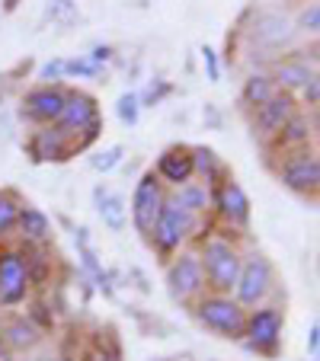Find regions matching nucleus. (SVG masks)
Masks as SVG:
<instances>
[{
  "label": "nucleus",
  "mask_w": 320,
  "mask_h": 361,
  "mask_svg": "<svg viewBox=\"0 0 320 361\" xmlns=\"http://www.w3.org/2000/svg\"><path fill=\"white\" fill-rule=\"evenodd\" d=\"M298 96H301V102H298L301 109H311V112H317V102H320V77H314V80L307 83V87L301 90Z\"/></svg>",
  "instance_id": "33"
},
{
  "label": "nucleus",
  "mask_w": 320,
  "mask_h": 361,
  "mask_svg": "<svg viewBox=\"0 0 320 361\" xmlns=\"http://www.w3.org/2000/svg\"><path fill=\"white\" fill-rule=\"evenodd\" d=\"M221 224V231H244L250 224V195L234 176H225L211 189V214Z\"/></svg>",
  "instance_id": "8"
},
{
  "label": "nucleus",
  "mask_w": 320,
  "mask_h": 361,
  "mask_svg": "<svg viewBox=\"0 0 320 361\" xmlns=\"http://www.w3.org/2000/svg\"><path fill=\"white\" fill-rule=\"evenodd\" d=\"M317 29H320V7H317V0H311V4L298 13V32L317 39Z\"/></svg>",
  "instance_id": "30"
},
{
  "label": "nucleus",
  "mask_w": 320,
  "mask_h": 361,
  "mask_svg": "<svg viewBox=\"0 0 320 361\" xmlns=\"http://www.w3.org/2000/svg\"><path fill=\"white\" fill-rule=\"evenodd\" d=\"M167 93H170V83L157 80V83H150V87L144 90L141 96H138V102H141V109H144V106H154V102H160V99H164Z\"/></svg>",
  "instance_id": "34"
},
{
  "label": "nucleus",
  "mask_w": 320,
  "mask_h": 361,
  "mask_svg": "<svg viewBox=\"0 0 320 361\" xmlns=\"http://www.w3.org/2000/svg\"><path fill=\"white\" fill-rule=\"evenodd\" d=\"M102 68H96L90 58H71L64 61V77H77V80H90V77H100Z\"/></svg>",
  "instance_id": "29"
},
{
  "label": "nucleus",
  "mask_w": 320,
  "mask_h": 361,
  "mask_svg": "<svg viewBox=\"0 0 320 361\" xmlns=\"http://www.w3.org/2000/svg\"><path fill=\"white\" fill-rule=\"evenodd\" d=\"M282 329H285V314L279 304H259L247 310V326L244 342L250 352L256 355H275L282 342Z\"/></svg>",
  "instance_id": "7"
},
{
  "label": "nucleus",
  "mask_w": 320,
  "mask_h": 361,
  "mask_svg": "<svg viewBox=\"0 0 320 361\" xmlns=\"http://www.w3.org/2000/svg\"><path fill=\"white\" fill-rule=\"evenodd\" d=\"M154 361H173V358H154Z\"/></svg>",
  "instance_id": "40"
},
{
  "label": "nucleus",
  "mask_w": 320,
  "mask_h": 361,
  "mask_svg": "<svg viewBox=\"0 0 320 361\" xmlns=\"http://www.w3.org/2000/svg\"><path fill=\"white\" fill-rule=\"evenodd\" d=\"M170 198L198 221H205L211 214V185H205L202 179H189V183L170 189Z\"/></svg>",
  "instance_id": "21"
},
{
  "label": "nucleus",
  "mask_w": 320,
  "mask_h": 361,
  "mask_svg": "<svg viewBox=\"0 0 320 361\" xmlns=\"http://www.w3.org/2000/svg\"><path fill=\"white\" fill-rule=\"evenodd\" d=\"M96 118H100V106H96L93 96L83 93V90H68L64 109H61V116H58L55 125L61 131H68V135L77 141V135H81L90 122H96Z\"/></svg>",
  "instance_id": "17"
},
{
  "label": "nucleus",
  "mask_w": 320,
  "mask_h": 361,
  "mask_svg": "<svg viewBox=\"0 0 320 361\" xmlns=\"http://www.w3.org/2000/svg\"><path fill=\"white\" fill-rule=\"evenodd\" d=\"M295 39V26L282 13H259L253 20L250 42L259 51H285Z\"/></svg>",
  "instance_id": "16"
},
{
  "label": "nucleus",
  "mask_w": 320,
  "mask_h": 361,
  "mask_svg": "<svg viewBox=\"0 0 320 361\" xmlns=\"http://www.w3.org/2000/svg\"><path fill=\"white\" fill-rule=\"evenodd\" d=\"M116 116L122 125H138V116H141V102H138V93H122L116 102Z\"/></svg>",
  "instance_id": "28"
},
{
  "label": "nucleus",
  "mask_w": 320,
  "mask_h": 361,
  "mask_svg": "<svg viewBox=\"0 0 320 361\" xmlns=\"http://www.w3.org/2000/svg\"><path fill=\"white\" fill-rule=\"evenodd\" d=\"M279 93L275 90V83L269 80V74H263V71H256V74H250L244 80V90H240V102H244L247 109H256V106H263L266 99H273V96Z\"/></svg>",
  "instance_id": "25"
},
{
  "label": "nucleus",
  "mask_w": 320,
  "mask_h": 361,
  "mask_svg": "<svg viewBox=\"0 0 320 361\" xmlns=\"http://www.w3.org/2000/svg\"><path fill=\"white\" fill-rule=\"evenodd\" d=\"M23 259H26V275H29V288L45 291L55 281V256L48 252V246H20Z\"/></svg>",
  "instance_id": "22"
},
{
  "label": "nucleus",
  "mask_w": 320,
  "mask_h": 361,
  "mask_svg": "<svg viewBox=\"0 0 320 361\" xmlns=\"http://www.w3.org/2000/svg\"><path fill=\"white\" fill-rule=\"evenodd\" d=\"M64 80V58H52L39 68V83H58Z\"/></svg>",
  "instance_id": "32"
},
{
  "label": "nucleus",
  "mask_w": 320,
  "mask_h": 361,
  "mask_svg": "<svg viewBox=\"0 0 320 361\" xmlns=\"http://www.w3.org/2000/svg\"><path fill=\"white\" fill-rule=\"evenodd\" d=\"M83 361H109V358H102V352H96V348H93V352L83 355Z\"/></svg>",
  "instance_id": "38"
},
{
  "label": "nucleus",
  "mask_w": 320,
  "mask_h": 361,
  "mask_svg": "<svg viewBox=\"0 0 320 361\" xmlns=\"http://www.w3.org/2000/svg\"><path fill=\"white\" fill-rule=\"evenodd\" d=\"M301 147H317V112H311V109L295 112L263 150H266V157H269V164H273V160L285 157V154L301 150Z\"/></svg>",
  "instance_id": "10"
},
{
  "label": "nucleus",
  "mask_w": 320,
  "mask_h": 361,
  "mask_svg": "<svg viewBox=\"0 0 320 361\" xmlns=\"http://www.w3.org/2000/svg\"><path fill=\"white\" fill-rule=\"evenodd\" d=\"M275 291V269L263 252H244L237 281H234L231 298L244 310H253L259 304H269V294Z\"/></svg>",
  "instance_id": "4"
},
{
  "label": "nucleus",
  "mask_w": 320,
  "mask_h": 361,
  "mask_svg": "<svg viewBox=\"0 0 320 361\" xmlns=\"http://www.w3.org/2000/svg\"><path fill=\"white\" fill-rule=\"evenodd\" d=\"M0 352H4V348H0Z\"/></svg>",
  "instance_id": "42"
},
{
  "label": "nucleus",
  "mask_w": 320,
  "mask_h": 361,
  "mask_svg": "<svg viewBox=\"0 0 320 361\" xmlns=\"http://www.w3.org/2000/svg\"><path fill=\"white\" fill-rule=\"evenodd\" d=\"M189 150H192V176L202 179L205 185H211V189H215V185H218L225 176H231V170L225 166V160H221L211 147L196 144V147H189Z\"/></svg>",
  "instance_id": "24"
},
{
  "label": "nucleus",
  "mask_w": 320,
  "mask_h": 361,
  "mask_svg": "<svg viewBox=\"0 0 320 361\" xmlns=\"http://www.w3.org/2000/svg\"><path fill=\"white\" fill-rule=\"evenodd\" d=\"M196 320L202 323L208 333H215L218 339H244V326H247V310L231 298V294H215L205 291L196 304L189 307Z\"/></svg>",
  "instance_id": "3"
},
{
  "label": "nucleus",
  "mask_w": 320,
  "mask_h": 361,
  "mask_svg": "<svg viewBox=\"0 0 320 361\" xmlns=\"http://www.w3.org/2000/svg\"><path fill=\"white\" fill-rule=\"evenodd\" d=\"M109 58H112V48L109 45H96L93 55H90V61H93L96 68H102V61H109Z\"/></svg>",
  "instance_id": "37"
},
{
  "label": "nucleus",
  "mask_w": 320,
  "mask_h": 361,
  "mask_svg": "<svg viewBox=\"0 0 320 361\" xmlns=\"http://www.w3.org/2000/svg\"><path fill=\"white\" fill-rule=\"evenodd\" d=\"M26 150L35 164H64V160H71L77 154V141L58 125H42V128H35L29 135Z\"/></svg>",
  "instance_id": "14"
},
{
  "label": "nucleus",
  "mask_w": 320,
  "mask_h": 361,
  "mask_svg": "<svg viewBox=\"0 0 320 361\" xmlns=\"http://www.w3.org/2000/svg\"><path fill=\"white\" fill-rule=\"evenodd\" d=\"M167 288H170L173 300H179L183 307H192L205 291V272H202V259H198V250L196 246H183L179 252H173L170 259H167Z\"/></svg>",
  "instance_id": "5"
},
{
  "label": "nucleus",
  "mask_w": 320,
  "mask_h": 361,
  "mask_svg": "<svg viewBox=\"0 0 320 361\" xmlns=\"http://www.w3.org/2000/svg\"><path fill=\"white\" fill-rule=\"evenodd\" d=\"M164 202H167V185L154 176V170L144 173V176L135 183L131 204H129L131 224H135L138 233L148 237L150 227H154V221H157V214H160V208H164Z\"/></svg>",
  "instance_id": "11"
},
{
  "label": "nucleus",
  "mask_w": 320,
  "mask_h": 361,
  "mask_svg": "<svg viewBox=\"0 0 320 361\" xmlns=\"http://www.w3.org/2000/svg\"><path fill=\"white\" fill-rule=\"evenodd\" d=\"M314 77H317V68H311L304 61H295V58H285V55L279 61H273V68H269V80L275 83L279 93H288V96L301 93Z\"/></svg>",
  "instance_id": "19"
},
{
  "label": "nucleus",
  "mask_w": 320,
  "mask_h": 361,
  "mask_svg": "<svg viewBox=\"0 0 320 361\" xmlns=\"http://www.w3.org/2000/svg\"><path fill=\"white\" fill-rule=\"evenodd\" d=\"M154 176L167 185V192L177 189V185H183V183H189V179H196L192 176V150L186 147V144H173V147H167L154 164Z\"/></svg>",
  "instance_id": "18"
},
{
  "label": "nucleus",
  "mask_w": 320,
  "mask_h": 361,
  "mask_svg": "<svg viewBox=\"0 0 320 361\" xmlns=\"http://www.w3.org/2000/svg\"><path fill=\"white\" fill-rule=\"evenodd\" d=\"M29 298H32V288H29L23 250L4 243L0 246V307L4 310H16Z\"/></svg>",
  "instance_id": "9"
},
{
  "label": "nucleus",
  "mask_w": 320,
  "mask_h": 361,
  "mask_svg": "<svg viewBox=\"0 0 320 361\" xmlns=\"http://www.w3.org/2000/svg\"><path fill=\"white\" fill-rule=\"evenodd\" d=\"M202 58H205V68H208V80H218L221 71H218V58H215V51H211L208 45L202 48Z\"/></svg>",
  "instance_id": "35"
},
{
  "label": "nucleus",
  "mask_w": 320,
  "mask_h": 361,
  "mask_svg": "<svg viewBox=\"0 0 320 361\" xmlns=\"http://www.w3.org/2000/svg\"><path fill=\"white\" fill-rule=\"evenodd\" d=\"M13 233H20V246H48L52 237H55V227H52V218H48L42 208L23 204Z\"/></svg>",
  "instance_id": "20"
},
{
  "label": "nucleus",
  "mask_w": 320,
  "mask_h": 361,
  "mask_svg": "<svg viewBox=\"0 0 320 361\" xmlns=\"http://www.w3.org/2000/svg\"><path fill=\"white\" fill-rule=\"evenodd\" d=\"M0 361H23L20 355H13V352H0Z\"/></svg>",
  "instance_id": "39"
},
{
  "label": "nucleus",
  "mask_w": 320,
  "mask_h": 361,
  "mask_svg": "<svg viewBox=\"0 0 320 361\" xmlns=\"http://www.w3.org/2000/svg\"><path fill=\"white\" fill-rule=\"evenodd\" d=\"M23 198L20 192L13 189H0V243L16 231V221H20V212H23Z\"/></svg>",
  "instance_id": "26"
},
{
  "label": "nucleus",
  "mask_w": 320,
  "mask_h": 361,
  "mask_svg": "<svg viewBox=\"0 0 320 361\" xmlns=\"http://www.w3.org/2000/svg\"><path fill=\"white\" fill-rule=\"evenodd\" d=\"M64 99H68V87L61 83H35L32 90H26L23 96V118L32 122L35 128L42 125H55L58 116L64 109Z\"/></svg>",
  "instance_id": "12"
},
{
  "label": "nucleus",
  "mask_w": 320,
  "mask_h": 361,
  "mask_svg": "<svg viewBox=\"0 0 320 361\" xmlns=\"http://www.w3.org/2000/svg\"><path fill=\"white\" fill-rule=\"evenodd\" d=\"M198 259H202L205 285L215 294H231L234 281H237L240 262H244V250H240L234 231H211L196 243Z\"/></svg>",
  "instance_id": "1"
},
{
  "label": "nucleus",
  "mask_w": 320,
  "mask_h": 361,
  "mask_svg": "<svg viewBox=\"0 0 320 361\" xmlns=\"http://www.w3.org/2000/svg\"><path fill=\"white\" fill-rule=\"evenodd\" d=\"M198 227H202V221L192 218L189 212H183L170 198V192H167V202H164V208H160V214H157L148 240L160 259H170L173 252H179L183 246H189L192 240H196Z\"/></svg>",
  "instance_id": "2"
},
{
  "label": "nucleus",
  "mask_w": 320,
  "mask_h": 361,
  "mask_svg": "<svg viewBox=\"0 0 320 361\" xmlns=\"http://www.w3.org/2000/svg\"><path fill=\"white\" fill-rule=\"evenodd\" d=\"M122 157H125V147L122 144H112V147L93 154V157H90V166H93L96 173H112L119 164H122Z\"/></svg>",
  "instance_id": "27"
},
{
  "label": "nucleus",
  "mask_w": 320,
  "mask_h": 361,
  "mask_svg": "<svg viewBox=\"0 0 320 361\" xmlns=\"http://www.w3.org/2000/svg\"><path fill=\"white\" fill-rule=\"evenodd\" d=\"M311 361H317V358H311Z\"/></svg>",
  "instance_id": "41"
},
{
  "label": "nucleus",
  "mask_w": 320,
  "mask_h": 361,
  "mask_svg": "<svg viewBox=\"0 0 320 361\" xmlns=\"http://www.w3.org/2000/svg\"><path fill=\"white\" fill-rule=\"evenodd\" d=\"M298 109H301V106H298V99H295V96L275 93L273 99H266L263 106H256V109H253V116H250L253 137H256V141L266 147V144H269L282 131V125H285Z\"/></svg>",
  "instance_id": "13"
},
{
  "label": "nucleus",
  "mask_w": 320,
  "mask_h": 361,
  "mask_svg": "<svg viewBox=\"0 0 320 361\" xmlns=\"http://www.w3.org/2000/svg\"><path fill=\"white\" fill-rule=\"evenodd\" d=\"M74 13H77L74 0H48V16H52V20L68 23V20H74Z\"/></svg>",
  "instance_id": "31"
},
{
  "label": "nucleus",
  "mask_w": 320,
  "mask_h": 361,
  "mask_svg": "<svg viewBox=\"0 0 320 361\" xmlns=\"http://www.w3.org/2000/svg\"><path fill=\"white\" fill-rule=\"evenodd\" d=\"M93 202H96V212H100L102 224L109 227L112 233L125 231V224H129V204H125V198L119 192H109L106 185H96Z\"/></svg>",
  "instance_id": "23"
},
{
  "label": "nucleus",
  "mask_w": 320,
  "mask_h": 361,
  "mask_svg": "<svg viewBox=\"0 0 320 361\" xmlns=\"http://www.w3.org/2000/svg\"><path fill=\"white\" fill-rule=\"evenodd\" d=\"M307 352H311V358H317V352H320V323H311V333H307Z\"/></svg>",
  "instance_id": "36"
},
{
  "label": "nucleus",
  "mask_w": 320,
  "mask_h": 361,
  "mask_svg": "<svg viewBox=\"0 0 320 361\" xmlns=\"http://www.w3.org/2000/svg\"><path fill=\"white\" fill-rule=\"evenodd\" d=\"M273 170H275L279 183L285 185L288 192H298V195L317 198V189H320V157H317V147L292 150V154H285V157L273 160Z\"/></svg>",
  "instance_id": "6"
},
{
  "label": "nucleus",
  "mask_w": 320,
  "mask_h": 361,
  "mask_svg": "<svg viewBox=\"0 0 320 361\" xmlns=\"http://www.w3.org/2000/svg\"><path fill=\"white\" fill-rule=\"evenodd\" d=\"M45 342V333L29 320L26 314H16V310H7L4 320H0V348L13 355H29Z\"/></svg>",
  "instance_id": "15"
}]
</instances>
